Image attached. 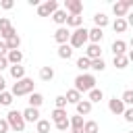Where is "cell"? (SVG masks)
I'll return each instance as SVG.
<instances>
[{
    "instance_id": "obj_2",
    "label": "cell",
    "mask_w": 133,
    "mask_h": 133,
    "mask_svg": "<svg viewBox=\"0 0 133 133\" xmlns=\"http://www.w3.org/2000/svg\"><path fill=\"white\" fill-rule=\"evenodd\" d=\"M33 87H35L33 79H29V77H23V79H19V81L12 85L10 94H12L15 98H21V96H29V94H33V91H35Z\"/></svg>"
},
{
    "instance_id": "obj_48",
    "label": "cell",
    "mask_w": 133,
    "mask_h": 133,
    "mask_svg": "<svg viewBox=\"0 0 133 133\" xmlns=\"http://www.w3.org/2000/svg\"><path fill=\"white\" fill-rule=\"evenodd\" d=\"M127 58H129V62H133V50H129V52H127Z\"/></svg>"
},
{
    "instance_id": "obj_16",
    "label": "cell",
    "mask_w": 133,
    "mask_h": 133,
    "mask_svg": "<svg viewBox=\"0 0 133 133\" xmlns=\"http://www.w3.org/2000/svg\"><path fill=\"white\" fill-rule=\"evenodd\" d=\"M6 60H8L10 66H12V64H21V62H23V52H21V50H8Z\"/></svg>"
},
{
    "instance_id": "obj_20",
    "label": "cell",
    "mask_w": 133,
    "mask_h": 133,
    "mask_svg": "<svg viewBox=\"0 0 133 133\" xmlns=\"http://www.w3.org/2000/svg\"><path fill=\"white\" fill-rule=\"evenodd\" d=\"M56 54H58V58H62V60H69V58L73 56V48H71L69 44H62V46H58Z\"/></svg>"
},
{
    "instance_id": "obj_49",
    "label": "cell",
    "mask_w": 133,
    "mask_h": 133,
    "mask_svg": "<svg viewBox=\"0 0 133 133\" xmlns=\"http://www.w3.org/2000/svg\"><path fill=\"white\" fill-rule=\"evenodd\" d=\"M71 133H83V129H71Z\"/></svg>"
},
{
    "instance_id": "obj_51",
    "label": "cell",
    "mask_w": 133,
    "mask_h": 133,
    "mask_svg": "<svg viewBox=\"0 0 133 133\" xmlns=\"http://www.w3.org/2000/svg\"><path fill=\"white\" fill-rule=\"evenodd\" d=\"M127 133H133V131H127Z\"/></svg>"
},
{
    "instance_id": "obj_47",
    "label": "cell",
    "mask_w": 133,
    "mask_h": 133,
    "mask_svg": "<svg viewBox=\"0 0 133 133\" xmlns=\"http://www.w3.org/2000/svg\"><path fill=\"white\" fill-rule=\"evenodd\" d=\"M125 4H127V8H133V0H123Z\"/></svg>"
},
{
    "instance_id": "obj_42",
    "label": "cell",
    "mask_w": 133,
    "mask_h": 133,
    "mask_svg": "<svg viewBox=\"0 0 133 133\" xmlns=\"http://www.w3.org/2000/svg\"><path fill=\"white\" fill-rule=\"evenodd\" d=\"M10 64H8V60H6V56H0V75H2V71L4 69H8Z\"/></svg>"
},
{
    "instance_id": "obj_26",
    "label": "cell",
    "mask_w": 133,
    "mask_h": 133,
    "mask_svg": "<svg viewBox=\"0 0 133 133\" xmlns=\"http://www.w3.org/2000/svg\"><path fill=\"white\" fill-rule=\"evenodd\" d=\"M50 127H52V125H50L48 118H39V121L35 123V131H37V133H50Z\"/></svg>"
},
{
    "instance_id": "obj_21",
    "label": "cell",
    "mask_w": 133,
    "mask_h": 133,
    "mask_svg": "<svg viewBox=\"0 0 133 133\" xmlns=\"http://www.w3.org/2000/svg\"><path fill=\"white\" fill-rule=\"evenodd\" d=\"M27 102H29L31 108H39V106L44 104V96H42L39 91H33V94H29V100H27Z\"/></svg>"
},
{
    "instance_id": "obj_45",
    "label": "cell",
    "mask_w": 133,
    "mask_h": 133,
    "mask_svg": "<svg viewBox=\"0 0 133 133\" xmlns=\"http://www.w3.org/2000/svg\"><path fill=\"white\" fill-rule=\"evenodd\" d=\"M2 91H6V79L0 75V94H2Z\"/></svg>"
},
{
    "instance_id": "obj_18",
    "label": "cell",
    "mask_w": 133,
    "mask_h": 133,
    "mask_svg": "<svg viewBox=\"0 0 133 133\" xmlns=\"http://www.w3.org/2000/svg\"><path fill=\"white\" fill-rule=\"evenodd\" d=\"M64 27H73V29L83 27V17H81V15H69V17H66V25H64Z\"/></svg>"
},
{
    "instance_id": "obj_13",
    "label": "cell",
    "mask_w": 133,
    "mask_h": 133,
    "mask_svg": "<svg viewBox=\"0 0 133 133\" xmlns=\"http://www.w3.org/2000/svg\"><path fill=\"white\" fill-rule=\"evenodd\" d=\"M112 12H114V17H116V19H125V17H127V12H129V8H127V4H125L123 0H118V2H114V4H112Z\"/></svg>"
},
{
    "instance_id": "obj_5",
    "label": "cell",
    "mask_w": 133,
    "mask_h": 133,
    "mask_svg": "<svg viewBox=\"0 0 133 133\" xmlns=\"http://www.w3.org/2000/svg\"><path fill=\"white\" fill-rule=\"evenodd\" d=\"M56 10H58V2L56 0H46V2H42L37 6V15L39 17H52Z\"/></svg>"
},
{
    "instance_id": "obj_38",
    "label": "cell",
    "mask_w": 133,
    "mask_h": 133,
    "mask_svg": "<svg viewBox=\"0 0 133 133\" xmlns=\"http://www.w3.org/2000/svg\"><path fill=\"white\" fill-rule=\"evenodd\" d=\"M54 127H56L58 131H66V129H71V123H69V118H64V121H58V123H54Z\"/></svg>"
},
{
    "instance_id": "obj_27",
    "label": "cell",
    "mask_w": 133,
    "mask_h": 133,
    "mask_svg": "<svg viewBox=\"0 0 133 133\" xmlns=\"http://www.w3.org/2000/svg\"><path fill=\"white\" fill-rule=\"evenodd\" d=\"M102 98H104V91H102V89H98V87H94V89H91V91L87 94V100H89L91 104H96V102H100Z\"/></svg>"
},
{
    "instance_id": "obj_31",
    "label": "cell",
    "mask_w": 133,
    "mask_h": 133,
    "mask_svg": "<svg viewBox=\"0 0 133 133\" xmlns=\"http://www.w3.org/2000/svg\"><path fill=\"white\" fill-rule=\"evenodd\" d=\"M89 64H91V60H89V58H85V56H79V58H77V69H79L81 73L89 71Z\"/></svg>"
},
{
    "instance_id": "obj_12",
    "label": "cell",
    "mask_w": 133,
    "mask_h": 133,
    "mask_svg": "<svg viewBox=\"0 0 133 133\" xmlns=\"http://www.w3.org/2000/svg\"><path fill=\"white\" fill-rule=\"evenodd\" d=\"M23 118H25V123H37V121H39V108L27 106V108L23 110Z\"/></svg>"
},
{
    "instance_id": "obj_50",
    "label": "cell",
    "mask_w": 133,
    "mask_h": 133,
    "mask_svg": "<svg viewBox=\"0 0 133 133\" xmlns=\"http://www.w3.org/2000/svg\"><path fill=\"white\" fill-rule=\"evenodd\" d=\"M129 44H131V48H133V37H131V42H129Z\"/></svg>"
},
{
    "instance_id": "obj_15",
    "label": "cell",
    "mask_w": 133,
    "mask_h": 133,
    "mask_svg": "<svg viewBox=\"0 0 133 133\" xmlns=\"http://www.w3.org/2000/svg\"><path fill=\"white\" fill-rule=\"evenodd\" d=\"M75 108H77V114H79V116H87V114L91 112L94 104H91L89 100H81L79 104H75Z\"/></svg>"
},
{
    "instance_id": "obj_36",
    "label": "cell",
    "mask_w": 133,
    "mask_h": 133,
    "mask_svg": "<svg viewBox=\"0 0 133 133\" xmlns=\"http://www.w3.org/2000/svg\"><path fill=\"white\" fill-rule=\"evenodd\" d=\"M121 100H123V104L129 108V106H133V89H125L123 91V96H121Z\"/></svg>"
},
{
    "instance_id": "obj_22",
    "label": "cell",
    "mask_w": 133,
    "mask_h": 133,
    "mask_svg": "<svg viewBox=\"0 0 133 133\" xmlns=\"http://www.w3.org/2000/svg\"><path fill=\"white\" fill-rule=\"evenodd\" d=\"M64 98H66V102H69V104H79V102L83 100V96H81V94H79L75 87H73V89H69Z\"/></svg>"
},
{
    "instance_id": "obj_24",
    "label": "cell",
    "mask_w": 133,
    "mask_h": 133,
    "mask_svg": "<svg viewBox=\"0 0 133 133\" xmlns=\"http://www.w3.org/2000/svg\"><path fill=\"white\" fill-rule=\"evenodd\" d=\"M66 116H69V114H66L64 108H54L52 114H50V121H52V123H58V121H64Z\"/></svg>"
},
{
    "instance_id": "obj_30",
    "label": "cell",
    "mask_w": 133,
    "mask_h": 133,
    "mask_svg": "<svg viewBox=\"0 0 133 133\" xmlns=\"http://www.w3.org/2000/svg\"><path fill=\"white\" fill-rule=\"evenodd\" d=\"M112 62H114V66H116V69H127L129 58H127V54H123V56H114V58H112Z\"/></svg>"
},
{
    "instance_id": "obj_23",
    "label": "cell",
    "mask_w": 133,
    "mask_h": 133,
    "mask_svg": "<svg viewBox=\"0 0 133 133\" xmlns=\"http://www.w3.org/2000/svg\"><path fill=\"white\" fill-rule=\"evenodd\" d=\"M106 25H108V17H106L104 12H96V15H94V27L104 29Z\"/></svg>"
},
{
    "instance_id": "obj_7",
    "label": "cell",
    "mask_w": 133,
    "mask_h": 133,
    "mask_svg": "<svg viewBox=\"0 0 133 133\" xmlns=\"http://www.w3.org/2000/svg\"><path fill=\"white\" fill-rule=\"evenodd\" d=\"M64 10H66V15H81L83 2L81 0H64Z\"/></svg>"
},
{
    "instance_id": "obj_11",
    "label": "cell",
    "mask_w": 133,
    "mask_h": 133,
    "mask_svg": "<svg viewBox=\"0 0 133 133\" xmlns=\"http://www.w3.org/2000/svg\"><path fill=\"white\" fill-rule=\"evenodd\" d=\"M102 37H104V29H100V27L87 29V42H89V44H100Z\"/></svg>"
},
{
    "instance_id": "obj_1",
    "label": "cell",
    "mask_w": 133,
    "mask_h": 133,
    "mask_svg": "<svg viewBox=\"0 0 133 133\" xmlns=\"http://www.w3.org/2000/svg\"><path fill=\"white\" fill-rule=\"evenodd\" d=\"M73 83H75V89H77L79 94H89V91L96 87V77H94L91 73H79Z\"/></svg>"
},
{
    "instance_id": "obj_9",
    "label": "cell",
    "mask_w": 133,
    "mask_h": 133,
    "mask_svg": "<svg viewBox=\"0 0 133 133\" xmlns=\"http://www.w3.org/2000/svg\"><path fill=\"white\" fill-rule=\"evenodd\" d=\"M125 108H127V106L123 104V100H121V98H116V96H114V98H110V100H108V110H110L112 114H123V112H125Z\"/></svg>"
},
{
    "instance_id": "obj_37",
    "label": "cell",
    "mask_w": 133,
    "mask_h": 133,
    "mask_svg": "<svg viewBox=\"0 0 133 133\" xmlns=\"http://www.w3.org/2000/svg\"><path fill=\"white\" fill-rule=\"evenodd\" d=\"M54 104H56V108H64V110H66V104H69V102H66V98L60 94V96L54 98Z\"/></svg>"
},
{
    "instance_id": "obj_17",
    "label": "cell",
    "mask_w": 133,
    "mask_h": 133,
    "mask_svg": "<svg viewBox=\"0 0 133 133\" xmlns=\"http://www.w3.org/2000/svg\"><path fill=\"white\" fill-rule=\"evenodd\" d=\"M66 17H69L66 10H64V8H58V10L52 15V21H54L58 27H64V25H66Z\"/></svg>"
},
{
    "instance_id": "obj_35",
    "label": "cell",
    "mask_w": 133,
    "mask_h": 133,
    "mask_svg": "<svg viewBox=\"0 0 133 133\" xmlns=\"http://www.w3.org/2000/svg\"><path fill=\"white\" fill-rule=\"evenodd\" d=\"M12 100H15V96H12L10 91H2V94H0V106H10Z\"/></svg>"
},
{
    "instance_id": "obj_25",
    "label": "cell",
    "mask_w": 133,
    "mask_h": 133,
    "mask_svg": "<svg viewBox=\"0 0 133 133\" xmlns=\"http://www.w3.org/2000/svg\"><path fill=\"white\" fill-rule=\"evenodd\" d=\"M39 79L42 81H52L54 79V69L52 66H42L39 69Z\"/></svg>"
},
{
    "instance_id": "obj_32",
    "label": "cell",
    "mask_w": 133,
    "mask_h": 133,
    "mask_svg": "<svg viewBox=\"0 0 133 133\" xmlns=\"http://www.w3.org/2000/svg\"><path fill=\"white\" fill-rule=\"evenodd\" d=\"M89 69H91V71H96V73H102V71L106 69V62H104V58H96V60H91Z\"/></svg>"
},
{
    "instance_id": "obj_19",
    "label": "cell",
    "mask_w": 133,
    "mask_h": 133,
    "mask_svg": "<svg viewBox=\"0 0 133 133\" xmlns=\"http://www.w3.org/2000/svg\"><path fill=\"white\" fill-rule=\"evenodd\" d=\"M8 73H10V77H12L15 81H19V79L25 77V66H21V64H12V66H8Z\"/></svg>"
},
{
    "instance_id": "obj_43",
    "label": "cell",
    "mask_w": 133,
    "mask_h": 133,
    "mask_svg": "<svg viewBox=\"0 0 133 133\" xmlns=\"http://www.w3.org/2000/svg\"><path fill=\"white\" fill-rule=\"evenodd\" d=\"M8 54V48H6V42L0 39V56H6Z\"/></svg>"
},
{
    "instance_id": "obj_40",
    "label": "cell",
    "mask_w": 133,
    "mask_h": 133,
    "mask_svg": "<svg viewBox=\"0 0 133 133\" xmlns=\"http://www.w3.org/2000/svg\"><path fill=\"white\" fill-rule=\"evenodd\" d=\"M12 6H15L12 0H2V2H0V8H4V10H10Z\"/></svg>"
},
{
    "instance_id": "obj_29",
    "label": "cell",
    "mask_w": 133,
    "mask_h": 133,
    "mask_svg": "<svg viewBox=\"0 0 133 133\" xmlns=\"http://www.w3.org/2000/svg\"><path fill=\"white\" fill-rule=\"evenodd\" d=\"M69 123H71V129H83V125H85L83 116H79V114H73L69 118Z\"/></svg>"
},
{
    "instance_id": "obj_28",
    "label": "cell",
    "mask_w": 133,
    "mask_h": 133,
    "mask_svg": "<svg viewBox=\"0 0 133 133\" xmlns=\"http://www.w3.org/2000/svg\"><path fill=\"white\" fill-rule=\"evenodd\" d=\"M127 27H129V25H127V21H125V19H114V23H112V29H114L116 33H125V31H127Z\"/></svg>"
},
{
    "instance_id": "obj_44",
    "label": "cell",
    "mask_w": 133,
    "mask_h": 133,
    "mask_svg": "<svg viewBox=\"0 0 133 133\" xmlns=\"http://www.w3.org/2000/svg\"><path fill=\"white\" fill-rule=\"evenodd\" d=\"M125 21H127V25H129V27H133V12H127Z\"/></svg>"
},
{
    "instance_id": "obj_6",
    "label": "cell",
    "mask_w": 133,
    "mask_h": 133,
    "mask_svg": "<svg viewBox=\"0 0 133 133\" xmlns=\"http://www.w3.org/2000/svg\"><path fill=\"white\" fill-rule=\"evenodd\" d=\"M12 35H17V29L10 25V21H8L6 17H2V19H0V37H2V42L10 39Z\"/></svg>"
},
{
    "instance_id": "obj_10",
    "label": "cell",
    "mask_w": 133,
    "mask_h": 133,
    "mask_svg": "<svg viewBox=\"0 0 133 133\" xmlns=\"http://www.w3.org/2000/svg\"><path fill=\"white\" fill-rule=\"evenodd\" d=\"M54 39L58 42V46L69 44V39H71V31H69V27H58V29L54 31Z\"/></svg>"
},
{
    "instance_id": "obj_39",
    "label": "cell",
    "mask_w": 133,
    "mask_h": 133,
    "mask_svg": "<svg viewBox=\"0 0 133 133\" xmlns=\"http://www.w3.org/2000/svg\"><path fill=\"white\" fill-rule=\"evenodd\" d=\"M123 118H125L127 123H133V106L125 108V112H123Z\"/></svg>"
},
{
    "instance_id": "obj_34",
    "label": "cell",
    "mask_w": 133,
    "mask_h": 133,
    "mask_svg": "<svg viewBox=\"0 0 133 133\" xmlns=\"http://www.w3.org/2000/svg\"><path fill=\"white\" fill-rule=\"evenodd\" d=\"M19 46H21V37H19V33L12 35L10 39H6V48H8V50H19Z\"/></svg>"
},
{
    "instance_id": "obj_41",
    "label": "cell",
    "mask_w": 133,
    "mask_h": 133,
    "mask_svg": "<svg viewBox=\"0 0 133 133\" xmlns=\"http://www.w3.org/2000/svg\"><path fill=\"white\" fill-rule=\"evenodd\" d=\"M8 131H10V127H8L6 118H0V133H8Z\"/></svg>"
},
{
    "instance_id": "obj_8",
    "label": "cell",
    "mask_w": 133,
    "mask_h": 133,
    "mask_svg": "<svg viewBox=\"0 0 133 133\" xmlns=\"http://www.w3.org/2000/svg\"><path fill=\"white\" fill-rule=\"evenodd\" d=\"M85 58H89V60H96V58H102V48H100V44H87L85 46V54H83Z\"/></svg>"
},
{
    "instance_id": "obj_14",
    "label": "cell",
    "mask_w": 133,
    "mask_h": 133,
    "mask_svg": "<svg viewBox=\"0 0 133 133\" xmlns=\"http://www.w3.org/2000/svg\"><path fill=\"white\" fill-rule=\"evenodd\" d=\"M110 50H112L114 56H123V54H127V42H123V39H114L112 46H110Z\"/></svg>"
},
{
    "instance_id": "obj_46",
    "label": "cell",
    "mask_w": 133,
    "mask_h": 133,
    "mask_svg": "<svg viewBox=\"0 0 133 133\" xmlns=\"http://www.w3.org/2000/svg\"><path fill=\"white\" fill-rule=\"evenodd\" d=\"M27 4H29V6H39L42 2H39V0H27Z\"/></svg>"
},
{
    "instance_id": "obj_4",
    "label": "cell",
    "mask_w": 133,
    "mask_h": 133,
    "mask_svg": "<svg viewBox=\"0 0 133 133\" xmlns=\"http://www.w3.org/2000/svg\"><path fill=\"white\" fill-rule=\"evenodd\" d=\"M87 44V29L85 27H79L75 31H71V39H69V46L75 50V48H83Z\"/></svg>"
},
{
    "instance_id": "obj_3",
    "label": "cell",
    "mask_w": 133,
    "mask_h": 133,
    "mask_svg": "<svg viewBox=\"0 0 133 133\" xmlns=\"http://www.w3.org/2000/svg\"><path fill=\"white\" fill-rule=\"evenodd\" d=\"M6 118V123H8V127L12 129V131H17V133H23L25 131V118H23V112L21 110H8V114L4 116Z\"/></svg>"
},
{
    "instance_id": "obj_33",
    "label": "cell",
    "mask_w": 133,
    "mask_h": 133,
    "mask_svg": "<svg viewBox=\"0 0 133 133\" xmlns=\"http://www.w3.org/2000/svg\"><path fill=\"white\" fill-rule=\"evenodd\" d=\"M83 133H100V127L96 121H85L83 125Z\"/></svg>"
}]
</instances>
